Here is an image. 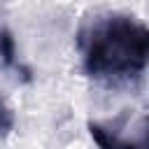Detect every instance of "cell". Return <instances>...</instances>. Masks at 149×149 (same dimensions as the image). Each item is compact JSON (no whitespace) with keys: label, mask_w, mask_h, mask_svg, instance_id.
<instances>
[{"label":"cell","mask_w":149,"mask_h":149,"mask_svg":"<svg viewBox=\"0 0 149 149\" xmlns=\"http://www.w3.org/2000/svg\"><path fill=\"white\" fill-rule=\"evenodd\" d=\"M79 49L86 74L95 79H133L149 68V26L107 14L79 30Z\"/></svg>","instance_id":"1"},{"label":"cell","mask_w":149,"mask_h":149,"mask_svg":"<svg viewBox=\"0 0 149 149\" xmlns=\"http://www.w3.org/2000/svg\"><path fill=\"white\" fill-rule=\"evenodd\" d=\"M88 133L98 149H149V116H140L128 123V116H119L112 123L91 121Z\"/></svg>","instance_id":"2"},{"label":"cell","mask_w":149,"mask_h":149,"mask_svg":"<svg viewBox=\"0 0 149 149\" xmlns=\"http://www.w3.org/2000/svg\"><path fill=\"white\" fill-rule=\"evenodd\" d=\"M0 56H2V63L7 68H19L16 51H14V40L7 30H0Z\"/></svg>","instance_id":"3"},{"label":"cell","mask_w":149,"mask_h":149,"mask_svg":"<svg viewBox=\"0 0 149 149\" xmlns=\"http://www.w3.org/2000/svg\"><path fill=\"white\" fill-rule=\"evenodd\" d=\"M14 126V114L2 105V100H0V135H5L9 128Z\"/></svg>","instance_id":"4"}]
</instances>
